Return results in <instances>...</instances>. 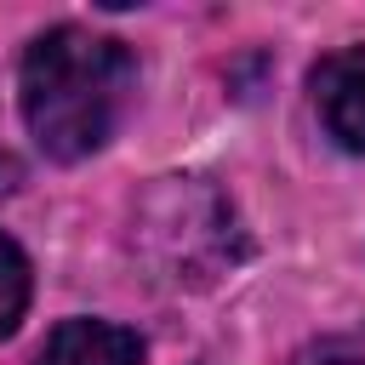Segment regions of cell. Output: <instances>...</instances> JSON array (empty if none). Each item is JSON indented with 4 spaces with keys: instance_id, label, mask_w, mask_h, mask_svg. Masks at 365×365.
Here are the masks:
<instances>
[{
    "instance_id": "obj_5",
    "label": "cell",
    "mask_w": 365,
    "mask_h": 365,
    "mask_svg": "<svg viewBox=\"0 0 365 365\" xmlns=\"http://www.w3.org/2000/svg\"><path fill=\"white\" fill-rule=\"evenodd\" d=\"M297 365H365V325L359 331H331L297 354Z\"/></svg>"
},
{
    "instance_id": "obj_3",
    "label": "cell",
    "mask_w": 365,
    "mask_h": 365,
    "mask_svg": "<svg viewBox=\"0 0 365 365\" xmlns=\"http://www.w3.org/2000/svg\"><path fill=\"white\" fill-rule=\"evenodd\" d=\"M137 359H143L137 336L108 319H63L40 348V365H137Z\"/></svg>"
},
{
    "instance_id": "obj_2",
    "label": "cell",
    "mask_w": 365,
    "mask_h": 365,
    "mask_svg": "<svg viewBox=\"0 0 365 365\" xmlns=\"http://www.w3.org/2000/svg\"><path fill=\"white\" fill-rule=\"evenodd\" d=\"M314 108L342 148L365 154V46H342L314 68Z\"/></svg>"
},
{
    "instance_id": "obj_1",
    "label": "cell",
    "mask_w": 365,
    "mask_h": 365,
    "mask_svg": "<svg viewBox=\"0 0 365 365\" xmlns=\"http://www.w3.org/2000/svg\"><path fill=\"white\" fill-rule=\"evenodd\" d=\"M137 86V63L120 40L57 23L23 51V120L51 160L97 154Z\"/></svg>"
},
{
    "instance_id": "obj_6",
    "label": "cell",
    "mask_w": 365,
    "mask_h": 365,
    "mask_svg": "<svg viewBox=\"0 0 365 365\" xmlns=\"http://www.w3.org/2000/svg\"><path fill=\"white\" fill-rule=\"evenodd\" d=\"M6 188H17V160L0 148V194H6Z\"/></svg>"
},
{
    "instance_id": "obj_4",
    "label": "cell",
    "mask_w": 365,
    "mask_h": 365,
    "mask_svg": "<svg viewBox=\"0 0 365 365\" xmlns=\"http://www.w3.org/2000/svg\"><path fill=\"white\" fill-rule=\"evenodd\" d=\"M23 308H29V257L17 251L11 234H0V336L17 331Z\"/></svg>"
}]
</instances>
